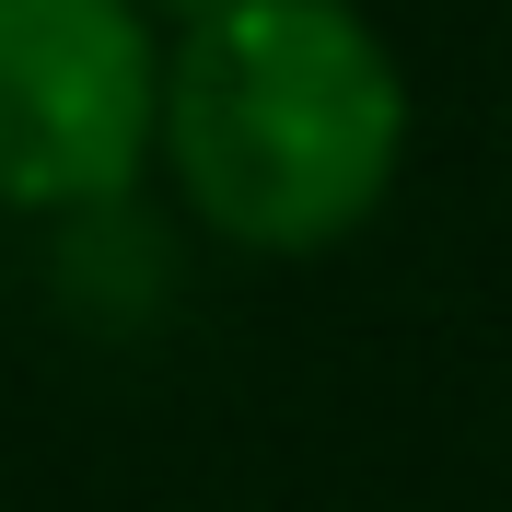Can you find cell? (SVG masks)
Listing matches in <instances>:
<instances>
[{
    "label": "cell",
    "instance_id": "obj_1",
    "mask_svg": "<svg viewBox=\"0 0 512 512\" xmlns=\"http://www.w3.org/2000/svg\"><path fill=\"white\" fill-rule=\"evenodd\" d=\"M163 175L245 256H326L408 163V70L350 0H210L163 47Z\"/></svg>",
    "mask_w": 512,
    "mask_h": 512
},
{
    "label": "cell",
    "instance_id": "obj_2",
    "mask_svg": "<svg viewBox=\"0 0 512 512\" xmlns=\"http://www.w3.org/2000/svg\"><path fill=\"white\" fill-rule=\"evenodd\" d=\"M163 140V24L140 0H0V210L59 222L140 187Z\"/></svg>",
    "mask_w": 512,
    "mask_h": 512
},
{
    "label": "cell",
    "instance_id": "obj_3",
    "mask_svg": "<svg viewBox=\"0 0 512 512\" xmlns=\"http://www.w3.org/2000/svg\"><path fill=\"white\" fill-rule=\"evenodd\" d=\"M140 12H163V24H187V12H210V0H140Z\"/></svg>",
    "mask_w": 512,
    "mask_h": 512
}]
</instances>
